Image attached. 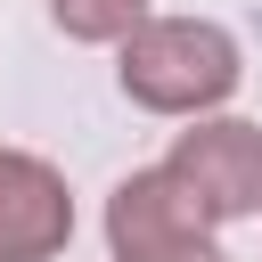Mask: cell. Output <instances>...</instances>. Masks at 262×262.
Segmentation results:
<instances>
[{"label": "cell", "mask_w": 262, "mask_h": 262, "mask_svg": "<svg viewBox=\"0 0 262 262\" xmlns=\"http://www.w3.org/2000/svg\"><path fill=\"white\" fill-rule=\"evenodd\" d=\"M74 237V196L49 156L0 147V262H57Z\"/></svg>", "instance_id": "cell-4"}, {"label": "cell", "mask_w": 262, "mask_h": 262, "mask_svg": "<svg viewBox=\"0 0 262 262\" xmlns=\"http://www.w3.org/2000/svg\"><path fill=\"white\" fill-rule=\"evenodd\" d=\"M164 172H172V188L188 196V213L205 229L254 221L262 213V123H246V115H196L172 139Z\"/></svg>", "instance_id": "cell-2"}, {"label": "cell", "mask_w": 262, "mask_h": 262, "mask_svg": "<svg viewBox=\"0 0 262 262\" xmlns=\"http://www.w3.org/2000/svg\"><path fill=\"white\" fill-rule=\"evenodd\" d=\"M106 254L115 262H229L213 246V229L188 213V196L172 188L164 164L131 172L115 196H106Z\"/></svg>", "instance_id": "cell-3"}, {"label": "cell", "mask_w": 262, "mask_h": 262, "mask_svg": "<svg viewBox=\"0 0 262 262\" xmlns=\"http://www.w3.org/2000/svg\"><path fill=\"white\" fill-rule=\"evenodd\" d=\"M49 16H57L66 41L106 49V41H123L131 25H147V0H49Z\"/></svg>", "instance_id": "cell-5"}, {"label": "cell", "mask_w": 262, "mask_h": 262, "mask_svg": "<svg viewBox=\"0 0 262 262\" xmlns=\"http://www.w3.org/2000/svg\"><path fill=\"white\" fill-rule=\"evenodd\" d=\"M115 49H123L115 57L123 98L147 106V115H188L196 123L221 98H237V82H246V57H237L229 25H213V16H147Z\"/></svg>", "instance_id": "cell-1"}]
</instances>
